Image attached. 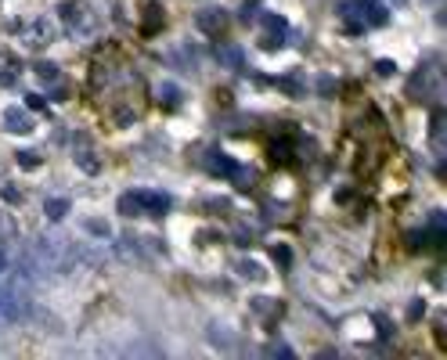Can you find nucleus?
Instances as JSON below:
<instances>
[{
  "label": "nucleus",
  "mask_w": 447,
  "mask_h": 360,
  "mask_svg": "<svg viewBox=\"0 0 447 360\" xmlns=\"http://www.w3.org/2000/svg\"><path fill=\"white\" fill-rule=\"evenodd\" d=\"M22 270H4L0 274V324H18L29 317V288H26Z\"/></svg>",
  "instance_id": "1"
},
{
  "label": "nucleus",
  "mask_w": 447,
  "mask_h": 360,
  "mask_svg": "<svg viewBox=\"0 0 447 360\" xmlns=\"http://www.w3.org/2000/svg\"><path fill=\"white\" fill-rule=\"evenodd\" d=\"M343 15H347L350 33H365L368 26H386L390 22V11L382 8L379 0H350V4H343Z\"/></svg>",
  "instance_id": "2"
},
{
  "label": "nucleus",
  "mask_w": 447,
  "mask_h": 360,
  "mask_svg": "<svg viewBox=\"0 0 447 360\" xmlns=\"http://www.w3.org/2000/svg\"><path fill=\"white\" fill-rule=\"evenodd\" d=\"M58 15H61V26H66L76 40H91V36L98 33V18H94V11L83 4V0L58 4Z\"/></svg>",
  "instance_id": "3"
},
{
  "label": "nucleus",
  "mask_w": 447,
  "mask_h": 360,
  "mask_svg": "<svg viewBox=\"0 0 447 360\" xmlns=\"http://www.w3.org/2000/svg\"><path fill=\"white\" fill-rule=\"evenodd\" d=\"M285 40H289V22L282 15H274V11H264V22H260V47L264 51H278L285 47Z\"/></svg>",
  "instance_id": "4"
},
{
  "label": "nucleus",
  "mask_w": 447,
  "mask_h": 360,
  "mask_svg": "<svg viewBox=\"0 0 447 360\" xmlns=\"http://www.w3.org/2000/svg\"><path fill=\"white\" fill-rule=\"evenodd\" d=\"M137 195H141V217L162 220V217L169 213V195H162V191H144V187H137Z\"/></svg>",
  "instance_id": "5"
},
{
  "label": "nucleus",
  "mask_w": 447,
  "mask_h": 360,
  "mask_svg": "<svg viewBox=\"0 0 447 360\" xmlns=\"http://www.w3.org/2000/svg\"><path fill=\"white\" fill-rule=\"evenodd\" d=\"M0 123H4L8 134H33V119L18 109V104H8L4 116H0Z\"/></svg>",
  "instance_id": "6"
},
{
  "label": "nucleus",
  "mask_w": 447,
  "mask_h": 360,
  "mask_svg": "<svg viewBox=\"0 0 447 360\" xmlns=\"http://www.w3.org/2000/svg\"><path fill=\"white\" fill-rule=\"evenodd\" d=\"M206 169H209L213 177H231V180H235V177L242 173V166H238L235 159H227L224 152H209V159H206Z\"/></svg>",
  "instance_id": "7"
},
{
  "label": "nucleus",
  "mask_w": 447,
  "mask_h": 360,
  "mask_svg": "<svg viewBox=\"0 0 447 360\" xmlns=\"http://www.w3.org/2000/svg\"><path fill=\"white\" fill-rule=\"evenodd\" d=\"M195 22H199V29H202V33L217 36V33L227 26V11H220V8H202V11L195 15Z\"/></svg>",
  "instance_id": "8"
},
{
  "label": "nucleus",
  "mask_w": 447,
  "mask_h": 360,
  "mask_svg": "<svg viewBox=\"0 0 447 360\" xmlns=\"http://www.w3.org/2000/svg\"><path fill=\"white\" fill-rule=\"evenodd\" d=\"M26 44L29 47H47L51 44V22L47 18H33V26L26 29Z\"/></svg>",
  "instance_id": "9"
},
{
  "label": "nucleus",
  "mask_w": 447,
  "mask_h": 360,
  "mask_svg": "<svg viewBox=\"0 0 447 360\" xmlns=\"http://www.w3.org/2000/svg\"><path fill=\"white\" fill-rule=\"evenodd\" d=\"M116 213H119V217H141V195H137V191H126V195H119V202H116Z\"/></svg>",
  "instance_id": "10"
},
{
  "label": "nucleus",
  "mask_w": 447,
  "mask_h": 360,
  "mask_svg": "<svg viewBox=\"0 0 447 360\" xmlns=\"http://www.w3.org/2000/svg\"><path fill=\"white\" fill-rule=\"evenodd\" d=\"M162 29V8L159 4H148L144 8V36H156Z\"/></svg>",
  "instance_id": "11"
},
{
  "label": "nucleus",
  "mask_w": 447,
  "mask_h": 360,
  "mask_svg": "<svg viewBox=\"0 0 447 360\" xmlns=\"http://www.w3.org/2000/svg\"><path fill=\"white\" fill-rule=\"evenodd\" d=\"M44 213H47L51 224L66 220V217H69V198H47V202H44Z\"/></svg>",
  "instance_id": "12"
},
{
  "label": "nucleus",
  "mask_w": 447,
  "mask_h": 360,
  "mask_svg": "<svg viewBox=\"0 0 447 360\" xmlns=\"http://www.w3.org/2000/svg\"><path fill=\"white\" fill-rule=\"evenodd\" d=\"M159 97H162V109H177V104L184 101V91L174 87V83H162V87H159Z\"/></svg>",
  "instance_id": "13"
},
{
  "label": "nucleus",
  "mask_w": 447,
  "mask_h": 360,
  "mask_svg": "<svg viewBox=\"0 0 447 360\" xmlns=\"http://www.w3.org/2000/svg\"><path fill=\"white\" fill-rule=\"evenodd\" d=\"M15 238H18V224H15V217L0 213V242H4V245H11Z\"/></svg>",
  "instance_id": "14"
},
{
  "label": "nucleus",
  "mask_w": 447,
  "mask_h": 360,
  "mask_svg": "<svg viewBox=\"0 0 447 360\" xmlns=\"http://www.w3.org/2000/svg\"><path fill=\"white\" fill-rule=\"evenodd\" d=\"M33 72H36V79H44V83H58V65H54V61H36Z\"/></svg>",
  "instance_id": "15"
},
{
  "label": "nucleus",
  "mask_w": 447,
  "mask_h": 360,
  "mask_svg": "<svg viewBox=\"0 0 447 360\" xmlns=\"http://www.w3.org/2000/svg\"><path fill=\"white\" fill-rule=\"evenodd\" d=\"M271 159L282 162V166H289V162H292V148H289L285 141H271Z\"/></svg>",
  "instance_id": "16"
},
{
  "label": "nucleus",
  "mask_w": 447,
  "mask_h": 360,
  "mask_svg": "<svg viewBox=\"0 0 447 360\" xmlns=\"http://www.w3.org/2000/svg\"><path fill=\"white\" fill-rule=\"evenodd\" d=\"M76 166L83 169V173H98V169H101V162H98L94 152H79V155H76Z\"/></svg>",
  "instance_id": "17"
},
{
  "label": "nucleus",
  "mask_w": 447,
  "mask_h": 360,
  "mask_svg": "<svg viewBox=\"0 0 447 360\" xmlns=\"http://www.w3.org/2000/svg\"><path fill=\"white\" fill-rule=\"evenodd\" d=\"M235 270L242 274V278H245V281H260V278H264V270H260L257 263H252V260H242V263H238Z\"/></svg>",
  "instance_id": "18"
},
{
  "label": "nucleus",
  "mask_w": 447,
  "mask_h": 360,
  "mask_svg": "<svg viewBox=\"0 0 447 360\" xmlns=\"http://www.w3.org/2000/svg\"><path fill=\"white\" fill-rule=\"evenodd\" d=\"M15 159H18V166H22V169H36L40 166V155L36 152H18Z\"/></svg>",
  "instance_id": "19"
},
{
  "label": "nucleus",
  "mask_w": 447,
  "mask_h": 360,
  "mask_svg": "<svg viewBox=\"0 0 447 360\" xmlns=\"http://www.w3.org/2000/svg\"><path fill=\"white\" fill-rule=\"evenodd\" d=\"M278 306H274V299H264V295H257L252 299V313H274Z\"/></svg>",
  "instance_id": "20"
},
{
  "label": "nucleus",
  "mask_w": 447,
  "mask_h": 360,
  "mask_svg": "<svg viewBox=\"0 0 447 360\" xmlns=\"http://www.w3.org/2000/svg\"><path fill=\"white\" fill-rule=\"evenodd\" d=\"M433 137H437V141L444 137V109H437V112H433Z\"/></svg>",
  "instance_id": "21"
},
{
  "label": "nucleus",
  "mask_w": 447,
  "mask_h": 360,
  "mask_svg": "<svg viewBox=\"0 0 447 360\" xmlns=\"http://www.w3.org/2000/svg\"><path fill=\"white\" fill-rule=\"evenodd\" d=\"M274 260H278L282 267H289V263H292V256H289V249H285V245H274Z\"/></svg>",
  "instance_id": "22"
},
{
  "label": "nucleus",
  "mask_w": 447,
  "mask_h": 360,
  "mask_svg": "<svg viewBox=\"0 0 447 360\" xmlns=\"http://www.w3.org/2000/svg\"><path fill=\"white\" fill-rule=\"evenodd\" d=\"M15 79H18V69L15 65H8V72H0V83H4V87H15Z\"/></svg>",
  "instance_id": "23"
},
{
  "label": "nucleus",
  "mask_w": 447,
  "mask_h": 360,
  "mask_svg": "<svg viewBox=\"0 0 447 360\" xmlns=\"http://www.w3.org/2000/svg\"><path fill=\"white\" fill-rule=\"evenodd\" d=\"M26 104H29V109H36V112H44V109H47V101L40 97V94H29V97H26Z\"/></svg>",
  "instance_id": "24"
},
{
  "label": "nucleus",
  "mask_w": 447,
  "mask_h": 360,
  "mask_svg": "<svg viewBox=\"0 0 447 360\" xmlns=\"http://www.w3.org/2000/svg\"><path fill=\"white\" fill-rule=\"evenodd\" d=\"M393 69H397L393 61H375V72H379V76H393Z\"/></svg>",
  "instance_id": "25"
},
{
  "label": "nucleus",
  "mask_w": 447,
  "mask_h": 360,
  "mask_svg": "<svg viewBox=\"0 0 447 360\" xmlns=\"http://www.w3.org/2000/svg\"><path fill=\"white\" fill-rule=\"evenodd\" d=\"M8 263H11V252H8V245H4V242H0V274L8 270Z\"/></svg>",
  "instance_id": "26"
},
{
  "label": "nucleus",
  "mask_w": 447,
  "mask_h": 360,
  "mask_svg": "<svg viewBox=\"0 0 447 360\" xmlns=\"http://www.w3.org/2000/svg\"><path fill=\"white\" fill-rule=\"evenodd\" d=\"M224 61L227 65H242V51H224Z\"/></svg>",
  "instance_id": "27"
},
{
  "label": "nucleus",
  "mask_w": 447,
  "mask_h": 360,
  "mask_svg": "<svg viewBox=\"0 0 447 360\" xmlns=\"http://www.w3.org/2000/svg\"><path fill=\"white\" fill-rule=\"evenodd\" d=\"M87 230H94V235H109V227H105V224H98V220H87Z\"/></svg>",
  "instance_id": "28"
},
{
  "label": "nucleus",
  "mask_w": 447,
  "mask_h": 360,
  "mask_svg": "<svg viewBox=\"0 0 447 360\" xmlns=\"http://www.w3.org/2000/svg\"><path fill=\"white\" fill-rule=\"evenodd\" d=\"M317 91H325V94H332V91H335V79H321V83H317Z\"/></svg>",
  "instance_id": "29"
},
{
  "label": "nucleus",
  "mask_w": 447,
  "mask_h": 360,
  "mask_svg": "<svg viewBox=\"0 0 447 360\" xmlns=\"http://www.w3.org/2000/svg\"><path fill=\"white\" fill-rule=\"evenodd\" d=\"M408 317H411V321H418V317H422V303H418V299L411 303V310H408Z\"/></svg>",
  "instance_id": "30"
}]
</instances>
